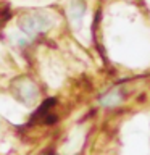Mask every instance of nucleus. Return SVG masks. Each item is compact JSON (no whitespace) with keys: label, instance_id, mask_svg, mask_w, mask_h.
<instances>
[{"label":"nucleus","instance_id":"nucleus-2","mask_svg":"<svg viewBox=\"0 0 150 155\" xmlns=\"http://www.w3.org/2000/svg\"><path fill=\"white\" fill-rule=\"evenodd\" d=\"M13 94L21 104L31 105L37 100L39 91H37V86L31 79L23 78V79H18L13 82Z\"/></svg>","mask_w":150,"mask_h":155},{"label":"nucleus","instance_id":"nucleus-3","mask_svg":"<svg viewBox=\"0 0 150 155\" xmlns=\"http://www.w3.org/2000/svg\"><path fill=\"white\" fill-rule=\"evenodd\" d=\"M102 105H105V107H113V105H118L119 102H121V94L118 91H111L108 92L106 95L102 97Z\"/></svg>","mask_w":150,"mask_h":155},{"label":"nucleus","instance_id":"nucleus-1","mask_svg":"<svg viewBox=\"0 0 150 155\" xmlns=\"http://www.w3.org/2000/svg\"><path fill=\"white\" fill-rule=\"evenodd\" d=\"M50 26H52V19L45 13H29L19 23V28L29 41L32 37H36L37 34L45 32Z\"/></svg>","mask_w":150,"mask_h":155}]
</instances>
